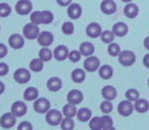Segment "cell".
Here are the masks:
<instances>
[{"label": "cell", "mask_w": 149, "mask_h": 130, "mask_svg": "<svg viewBox=\"0 0 149 130\" xmlns=\"http://www.w3.org/2000/svg\"><path fill=\"white\" fill-rule=\"evenodd\" d=\"M8 53L7 47L3 43H0V58H4Z\"/></svg>", "instance_id": "obj_45"}, {"label": "cell", "mask_w": 149, "mask_h": 130, "mask_svg": "<svg viewBox=\"0 0 149 130\" xmlns=\"http://www.w3.org/2000/svg\"><path fill=\"white\" fill-rule=\"evenodd\" d=\"M33 4L30 0H19L15 4V11L19 15H28L31 13Z\"/></svg>", "instance_id": "obj_5"}, {"label": "cell", "mask_w": 149, "mask_h": 130, "mask_svg": "<svg viewBox=\"0 0 149 130\" xmlns=\"http://www.w3.org/2000/svg\"><path fill=\"white\" fill-rule=\"evenodd\" d=\"M112 32H113V34H114L116 37L122 38V37H125V36L128 34L129 28L125 23H123V21H118V23H116L113 25V27H112Z\"/></svg>", "instance_id": "obj_18"}, {"label": "cell", "mask_w": 149, "mask_h": 130, "mask_svg": "<svg viewBox=\"0 0 149 130\" xmlns=\"http://www.w3.org/2000/svg\"><path fill=\"white\" fill-rule=\"evenodd\" d=\"M80 52L83 56L86 57H89L92 56L95 52V47L91 42H83V43L80 45Z\"/></svg>", "instance_id": "obj_23"}, {"label": "cell", "mask_w": 149, "mask_h": 130, "mask_svg": "<svg viewBox=\"0 0 149 130\" xmlns=\"http://www.w3.org/2000/svg\"><path fill=\"white\" fill-rule=\"evenodd\" d=\"M148 87H149V78H148Z\"/></svg>", "instance_id": "obj_52"}, {"label": "cell", "mask_w": 149, "mask_h": 130, "mask_svg": "<svg viewBox=\"0 0 149 130\" xmlns=\"http://www.w3.org/2000/svg\"><path fill=\"white\" fill-rule=\"evenodd\" d=\"M8 45L15 50L22 49L25 46L24 36L19 35V34H13V35H10V37L8 38Z\"/></svg>", "instance_id": "obj_12"}, {"label": "cell", "mask_w": 149, "mask_h": 130, "mask_svg": "<svg viewBox=\"0 0 149 130\" xmlns=\"http://www.w3.org/2000/svg\"><path fill=\"white\" fill-rule=\"evenodd\" d=\"M143 44H144V47L146 48V50H148V51H149V36L145 38Z\"/></svg>", "instance_id": "obj_48"}, {"label": "cell", "mask_w": 149, "mask_h": 130, "mask_svg": "<svg viewBox=\"0 0 149 130\" xmlns=\"http://www.w3.org/2000/svg\"><path fill=\"white\" fill-rule=\"evenodd\" d=\"M24 37L28 40H36L40 35V29L35 23H27L23 29Z\"/></svg>", "instance_id": "obj_3"}, {"label": "cell", "mask_w": 149, "mask_h": 130, "mask_svg": "<svg viewBox=\"0 0 149 130\" xmlns=\"http://www.w3.org/2000/svg\"><path fill=\"white\" fill-rule=\"evenodd\" d=\"M68 48L64 45H59L54 49L53 51V57L55 58L57 61H63L66 58H68Z\"/></svg>", "instance_id": "obj_16"}, {"label": "cell", "mask_w": 149, "mask_h": 130, "mask_svg": "<svg viewBox=\"0 0 149 130\" xmlns=\"http://www.w3.org/2000/svg\"><path fill=\"white\" fill-rule=\"evenodd\" d=\"M123 2H125V3H130V2H132V0H122Z\"/></svg>", "instance_id": "obj_51"}, {"label": "cell", "mask_w": 149, "mask_h": 130, "mask_svg": "<svg viewBox=\"0 0 149 130\" xmlns=\"http://www.w3.org/2000/svg\"><path fill=\"white\" fill-rule=\"evenodd\" d=\"M81 52L80 51H77V50H72V51L70 52L68 54V59L70 61H72V63H76V62H79L81 60Z\"/></svg>", "instance_id": "obj_41"}, {"label": "cell", "mask_w": 149, "mask_h": 130, "mask_svg": "<svg viewBox=\"0 0 149 130\" xmlns=\"http://www.w3.org/2000/svg\"><path fill=\"white\" fill-rule=\"evenodd\" d=\"M61 31L64 35L70 36L72 34H74V25L72 21H65V23H62L61 25Z\"/></svg>", "instance_id": "obj_36"}, {"label": "cell", "mask_w": 149, "mask_h": 130, "mask_svg": "<svg viewBox=\"0 0 149 130\" xmlns=\"http://www.w3.org/2000/svg\"><path fill=\"white\" fill-rule=\"evenodd\" d=\"M77 108L74 105H72V104L68 103L63 106L62 108V115L66 118H74V116H77Z\"/></svg>", "instance_id": "obj_27"}, {"label": "cell", "mask_w": 149, "mask_h": 130, "mask_svg": "<svg viewBox=\"0 0 149 130\" xmlns=\"http://www.w3.org/2000/svg\"><path fill=\"white\" fill-rule=\"evenodd\" d=\"M107 52H108V54H109L110 56H112V57L118 56L120 52H122V50H120V46L118 45V43H114V42H112V43H110L109 45H108Z\"/></svg>", "instance_id": "obj_33"}, {"label": "cell", "mask_w": 149, "mask_h": 130, "mask_svg": "<svg viewBox=\"0 0 149 130\" xmlns=\"http://www.w3.org/2000/svg\"><path fill=\"white\" fill-rule=\"evenodd\" d=\"M9 71V67L6 63L4 62H1L0 63V76H5V75L8 73Z\"/></svg>", "instance_id": "obj_44"}, {"label": "cell", "mask_w": 149, "mask_h": 130, "mask_svg": "<svg viewBox=\"0 0 149 130\" xmlns=\"http://www.w3.org/2000/svg\"><path fill=\"white\" fill-rule=\"evenodd\" d=\"M17 130H33V125L29 121H23L19 124Z\"/></svg>", "instance_id": "obj_43"}, {"label": "cell", "mask_w": 149, "mask_h": 130, "mask_svg": "<svg viewBox=\"0 0 149 130\" xmlns=\"http://www.w3.org/2000/svg\"><path fill=\"white\" fill-rule=\"evenodd\" d=\"M102 130H116V128L113 126H110V127H106V128H103Z\"/></svg>", "instance_id": "obj_50"}, {"label": "cell", "mask_w": 149, "mask_h": 130, "mask_svg": "<svg viewBox=\"0 0 149 130\" xmlns=\"http://www.w3.org/2000/svg\"><path fill=\"white\" fill-rule=\"evenodd\" d=\"M53 41H54L53 34L50 33V32H46V31L40 33V35L38 36V38H37L38 44H39L40 46H42V47H49L50 45H52Z\"/></svg>", "instance_id": "obj_11"}, {"label": "cell", "mask_w": 149, "mask_h": 130, "mask_svg": "<svg viewBox=\"0 0 149 130\" xmlns=\"http://www.w3.org/2000/svg\"><path fill=\"white\" fill-rule=\"evenodd\" d=\"M28 112V107L24 102L17 101L13 104L11 106V113L15 116V117H22V116L26 115Z\"/></svg>", "instance_id": "obj_14"}, {"label": "cell", "mask_w": 149, "mask_h": 130, "mask_svg": "<svg viewBox=\"0 0 149 130\" xmlns=\"http://www.w3.org/2000/svg\"><path fill=\"white\" fill-rule=\"evenodd\" d=\"M11 13V7L5 2L0 3V17H7Z\"/></svg>", "instance_id": "obj_39"}, {"label": "cell", "mask_w": 149, "mask_h": 130, "mask_svg": "<svg viewBox=\"0 0 149 130\" xmlns=\"http://www.w3.org/2000/svg\"><path fill=\"white\" fill-rule=\"evenodd\" d=\"M114 34L112 31H108V30H106V31L102 32L101 36H100V38H101V41L103 42V43L105 44H110L113 42L114 40Z\"/></svg>", "instance_id": "obj_34"}, {"label": "cell", "mask_w": 149, "mask_h": 130, "mask_svg": "<svg viewBox=\"0 0 149 130\" xmlns=\"http://www.w3.org/2000/svg\"><path fill=\"white\" fill-rule=\"evenodd\" d=\"M101 95L104 98V100L113 101L118 96V91H116V87H112V85H105L101 89Z\"/></svg>", "instance_id": "obj_19"}, {"label": "cell", "mask_w": 149, "mask_h": 130, "mask_svg": "<svg viewBox=\"0 0 149 130\" xmlns=\"http://www.w3.org/2000/svg\"><path fill=\"white\" fill-rule=\"evenodd\" d=\"M56 2H57V4L60 5V6L68 7V5L72 3V0H56Z\"/></svg>", "instance_id": "obj_46"}, {"label": "cell", "mask_w": 149, "mask_h": 130, "mask_svg": "<svg viewBox=\"0 0 149 130\" xmlns=\"http://www.w3.org/2000/svg\"><path fill=\"white\" fill-rule=\"evenodd\" d=\"M17 117L13 113H5L0 117V126L4 129H10L15 125Z\"/></svg>", "instance_id": "obj_9"}, {"label": "cell", "mask_w": 149, "mask_h": 130, "mask_svg": "<svg viewBox=\"0 0 149 130\" xmlns=\"http://www.w3.org/2000/svg\"><path fill=\"white\" fill-rule=\"evenodd\" d=\"M42 15H43V25H49L53 21L54 15L50 10H42Z\"/></svg>", "instance_id": "obj_40"}, {"label": "cell", "mask_w": 149, "mask_h": 130, "mask_svg": "<svg viewBox=\"0 0 149 130\" xmlns=\"http://www.w3.org/2000/svg\"><path fill=\"white\" fill-rule=\"evenodd\" d=\"M143 64H144V66L149 68V53H147L146 55L144 56L143 58Z\"/></svg>", "instance_id": "obj_47"}, {"label": "cell", "mask_w": 149, "mask_h": 130, "mask_svg": "<svg viewBox=\"0 0 149 130\" xmlns=\"http://www.w3.org/2000/svg\"><path fill=\"white\" fill-rule=\"evenodd\" d=\"M77 118L81 122H88L92 118V111L89 108H81L77 112Z\"/></svg>", "instance_id": "obj_25"}, {"label": "cell", "mask_w": 149, "mask_h": 130, "mask_svg": "<svg viewBox=\"0 0 149 130\" xmlns=\"http://www.w3.org/2000/svg\"><path fill=\"white\" fill-rule=\"evenodd\" d=\"M100 110L103 114H109L113 110V106L111 104V101H107V100H104L101 104H100Z\"/></svg>", "instance_id": "obj_38"}, {"label": "cell", "mask_w": 149, "mask_h": 130, "mask_svg": "<svg viewBox=\"0 0 149 130\" xmlns=\"http://www.w3.org/2000/svg\"><path fill=\"white\" fill-rule=\"evenodd\" d=\"M33 108L39 114H46L50 110V102L46 98H38L34 101Z\"/></svg>", "instance_id": "obj_6"}, {"label": "cell", "mask_w": 149, "mask_h": 130, "mask_svg": "<svg viewBox=\"0 0 149 130\" xmlns=\"http://www.w3.org/2000/svg\"><path fill=\"white\" fill-rule=\"evenodd\" d=\"M13 78H15V80L17 83L24 85V83H27L30 81V79H31V73L26 68H19L13 73Z\"/></svg>", "instance_id": "obj_8"}, {"label": "cell", "mask_w": 149, "mask_h": 130, "mask_svg": "<svg viewBox=\"0 0 149 130\" xmlns=\"http://www.w3.org/2000/svg\"><path fill=\"white\" fill-rule=\"evenodd\" d=\"M46 87L50 91H58L62 87V80L59 77H50L46 83Z\"/></svg>", "instance_id": "obj_21"}, {"label": "cell", "mask_w": 149, "mask_h": 130, "mask_svg": "<svg viewBox=\"0 0 149 130\" xmlns=\"http://www.w3.org/2000/svg\"><path fill=\"white\" fill-rule=\"evenodd\" d=\"M30 21L32 23H35V25H43V15H42V11L36 10L34 12L31 13V17H30Z\"/></svg>", "instance_id": "obj_32"}, {"label": "cell", "mask_w": 149, "mask_h": 130, "mask_svg": "<svg viewBox=\"0 0 149 130\" xmlns=\"http://www.w3.org/2000/svg\"><path fill=\"white\" fill-rule=\"evenodd\" d=\"M89 127L91 130H102L103 129V126H102L101 122V117H93L90 119L89 121Z\"/></svg>", "instance_id": "obj_31"}, {"label": "cell", "mask_w": 149, "mask_h": 130, "mask_svg": "<svg viewBox=\"0 0 149 130\" xmlns=\"http://www.w3.org/2000/svg\"><path fill=\"white\" fill-rule=\"evenodd\" d=\"M86 34H87L88 37L92 38V39H96V38L100 37L102 34L101 25L97 23H89L86 28Z\"/></svg>", "instance_id": "obj_13"}, {"label": "cell", "mask_w": 149, "mask_h": 130, "mask_svg": "<svg viewBox=\"0 0 149 130\" xmlns=\"http://www.w3.org/2000/svg\"><path fill=\"white\" fill-rule=\"evenodd\" d=\"M134 110V104H133V102L129 101V100L122 101L118 106V114L120 116H123V117H129L130 115H132Z\"/></svg>", "instance_id": "obj_4"}, {"label": "cell", "mask_w": 149, "mask_h": 130, "mask_svg": "<svg viewBox=\"0 0 149 130\" xmlns=\"http://www.w3.org/2000/svg\"><path fill=\"white\" fill-rule=\"evenodd\" d=\"M60 127L62 130H74V122L72 118H64L62 119L61 123H60Z\"/></svg>", "instance_id": "obj_35"}, {"label": "cell", "mask_w": 149, "mask_h": 130, "mask_svg": "<svg viewBox=\"0 0 149 130\" xmlns=\"http://www.w3.org/2000/svg\"><path fill=\"white\" fill-rule=\"evenodd\" d=\"M118 57V62L120 64H122L123 66H132L133 64L136 62V55L133 51L130 50H124L120 53Z\"/></svg>", "instance_id": "obj_2"}, {"label": "cell", "mask_w": 149, "mask_h": 130, "mask_svg": "<svg viewBox=\"0 0 149 130\" xmlns=\"http://www.w3.org/2000/svg\"><path fill=\"white\" fill-rule=\"evenodd\" d=\"M29 67L33 72H40V71L43 70L44 62L42 61L40 58H34V59H32L31 62H30Z\"/></svg>", "instance_id": "obj_29"}, {"label": "cell", "mask_w": 149, "mask_h": 130, "mask_svg": "<svg viewBox=\"0 0 149 130\" xmlns=\"http://www.w3.org/2000/svg\"><path fill=\"white\" fill-rule=\"evenodd\" d=\"M124 13L128 19H135L139 14V7L137 4L133 2L127 3V5L124 8Z\"/></svg>", "instance_id": "obj_20"}, {"label": "cell", "mask_w": 149, "mask_h": 130, "mask_svg": "<svg viewBox=\"0 0 149 130\" xmlns=\"http://www.w3.org/2000/svg\"><path fill=\"white\" fill-rule=\"evenodd\" d=\"M86 78V73L84 69L76 68L72 72V79L76 83H82Z\"/></svg>", "instance_id": "obj_28"}, {"label": "cell", "mask_w": 149, "mask_h": 130, "mask_svg": "<svg viewBox=\"0 0 149 130\" xmlns=\"http://www.w3.org/2000/svg\"><path fill=\"white\" fill-rule=\"evenodd\" d=\"M84 95L81 91L79 89H72L70 91H68V96H66V100L68 103L72 104V105H79L83 102Z\"/></svg>", "instance_id": "obj_10"}, {"label": "cell", "mask_w": 149, "mask_h": 130, "mask_svg": "<svg viewBox=\"0 0 149 130\" xmlns=\"http://www.w3.org/2000/svg\"><path fill=\"white\" fill-rule=\"evenodd\" d=\"M101 122H102V126L103 128L106 127H110V126H113V120L107 114H104L103 116H101Z\"/></svg>", "instance_id": "obj_42"}, {"label": "cell", "mask_w": 149, "mask_h": 130, "mask_svg": "<svg viewBox=\"0 0 149 130\" xmlns=\"http://www.w3.org/2000/svg\"><path fill=\"white\" fill-rule=\"evenodd\" d=\"M134 109L138 113H146L149 110V102L145 99H138L134 103Z\"/></svg>", "instance_id": "obj_26"}, {"label": "cell", "mask_w": 149, "mask_h": 130, "mask_svg": "<svg viewBox=\"0 0 149 130\" xmlns=\"http://www.w3.org/2000/svg\"><path fill=\"white\" fill-rule=\"evenodd\" d=\"M39 98V91L36 87H29L25 89L24 91V99L28 102L36 101Z\"/></svg>", "instance_id": "obj_24"}, {"label": "cell", "mask_w": 149, "mask_h": 130, "mask_svg": "<svg viewBox=\"0 0 149 130\" xmlns=\"http://www.w3.org/2000/svg\"><path fill=\"white\" fill-rule=\"evenodd\" d=\"M53 57V53L50 49H48V47H42V49H40L39 51V58L43 62H48L52 59Z\"/></svg>", "instance_id": "obj_30"}, {"label": "cell", "mask_w": 149, "mask_h": 130, "mask_svg": "<svg viewBox=\"0 0 149 130\" xmlns=\"http://www.w3.org/2000/svg\"><path fill=\"white\" fill-rule=\"evenodd\" d=\"M100 67V60L96 56H89L84 61V69L88 72H95Z\"/></svg>", "instance_id": "obj_7"}, {"label": "cell", "mask_w": 149, "mask_h": 130, "mask_svg": "<svg viewBox=\"0 0 149 130\" xmlns=\"http://www.w3.org/2000/svg\"><path fill=\"white\" fill-rule=\"evenodd\" d=\"M126 98L127 100L131 102H136L138 99H140V94L137 89H130L126 91Z\"/></svg>", "instance_id": "obj_37"}, {"label": "cell", "mask_w": 149, "mask_h": 130, "mask_svg": "<svg viewBox=\"0 0 149 130\" xmlns=\"http://www.w3.org/2000/svg\"><path fill=\"white\" fill-rule=\"evenodd\" d=\"M62 112L58 111L56 109H50L47 113L45 114V119L49 125L51 126H57L60 125L62 121Z\"/></svg>", "instance_id": "obj_1"}, {"label": "cell", "mask_w": 149, "mask_h": 130, "mask_svg": "<svg viewBox=\"0 0 149 130\" xmlns=\"http://www.w3.org/2000/svg\"><path fill=\"white\" fill-rule=\"evenodd\" d=\"M0 29H1V28H0Z\"/></svg>", "instance_id": "obj_53"}, {"label": "cell", "mask_w": 149, "mask_h": 130, "mask_svg": "<svg viewBox=\"0 0 149 130\" xmlns=\"http://www.w3.org/2000/svg\"><path fill=\"white\" fill-rule=\"evenodd\" d=\"M68 15L72 19H78L82 15V7L79 3H70L68 6Z\"/></svg>", "instance_id": "obj_17"}, {"label": "cell", "mask_w": 149, "mask_h": 130, "mask_svg": "<svg viewBox=\"0 0 149 130\" xmlns=\"http://www.w3.org/2000/svg\"><path fill=\"white\" fill-rule=\"evenodd\" d=\"M98 74H99V76L101 77L102 79H109L112 77V75H113V68H112L110 65H108V64H104V65H102V66L99 67V69H98Z\"/></svg>", "instance_id": "obj_22"}, {"label": "cell", "mask_w": 149, "mask_h": 130, "mask_svg": "<svg viewBox=\"0 0 149 130\" xmlns=\"http://www.w3.org/2000/svg\"><path fill=\"white\" fill-rule=\"evenodd\" d=\"M5 91V85L2 83V81H0V95H2Z\"/></svg>", "instance_id": "obj_49"}, {"label": "cell", "mask_w": 149, "mask_h": 130, "mask_svg": "<svg viewBox=\"0 0 149 130\" xmlns=\"http://www.w3.org/2000/svg\"><path fill=\"white\" fill-rule=\"evenodd\" d=\"M100 9L104 14H113L116 11V3L114 0H103L100 4Z\"/></svg>", "instance_id": "obj_15"}]
</instances>
